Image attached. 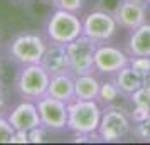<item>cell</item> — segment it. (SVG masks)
Returning <instances> with one entry per match:
<instances>
[{
  "label": "cell",
  "instance_id": "obj_26",
  "mask_svg": "<svg viewBox=\"0 0 150 145\" xmlns=\"http://www.w3.org/2000/svg\"><path fill=\"white\" fill-rule=\"evenodd\" d=\"M149 2H150V0H149Z\"/></svg>",
  "mask_w": 150,
  "mask_h": 145
},
{
  "label": "cell",
  "instance_id": "obj_11",
  "mask_svg": "<svg viewBox=\"0 0 150 145\" xmlns=\"http://www.w3.org/2000/svg\"><path fill=\"white\" fill-rule=\"evenodd\" d=\"M5 115L17 132H30L37 127H41L37 103L30 101V100H22L21 103L12 106Z\"/></svg>",
  "mask_w": 150,
  "mask_h": 145
},
{
  "label": "cell",
  "instance_id": "obj_25",
  "mask_svg": "<svg viewBox=\"0 0 150 145\" xmlns=\"http://www.w3.org/2000/svg\"><path fill=\"white\" fill-rule=\"evenodd\" d=\"M0 74H2V64H0Z\"/></svg>",
  "mask_w": 150,
  "mask_h": 145
},
{
  "label": "cell",
  "instance_id": "obj_18",
  "mask_svg": "<svg viewBox=\"0 0 150 145\" xmlns=\"http://www.w3.org/2000/svg\"><path fill=\"white\" fill-rule=\"evenodd\" d=\"M120 95V90L116 88L115 81H108V83H101V90H100V96H98V101L101 103H111L116 96Z\"/></svg>",
  "mask_w": 150,
  "mask_h": 145
},
{
  "label": "cell",
  "instance_id": "obj_8",
  "mask_svg": "<svg viewBox=\"0 0 150 145\" xmlns=\"http://www.w3.org/2000/svg\"><path fill=\"white\" fill-rule=\"evenodd\" d=\"M118 22L115 15L105 12V10H95L89 12L83 19V35H86L95 42H108L116 32Z\"/></svg>",
  "mask_w": 150,
  "mask_h": 145
},
{
  "label": "cell",
  "instance_id": "obj_21",
  "mask_svg": "<svg viewBox=\"0 0 150 145\" xmlns=\"http://www.w3.org/2000/svg\"><path fill=\"white\" fill-rule=\"evenodd\" d=\"M57 8H62V10H68V12H74L78 14L83 7V0H56L54 4Z\"/></svg>",
  "mask_w": 150,
  "mask_h": 145
},
{
  "label": "cell",
  "instance_id": "obj_12",
  "mask_svg": "<svg viewBox=\"0 0 150 145\" xmlns=\"http://www.w3.org/2000/svg\"><path fill=\"white\" fill-rule=\"evenodd\" d=\"M41 66L49 74H59L69 71V62H68V54H66V44L52 42L47 39L46 51L41 57Z\"/></svg>",
  "mask_w": 150,
  "mask_h": 145
},
{
  "label": "cell",
  "instance_id": "obj_16",
  "mask_svg": "<svg viewBox=\"0 0 150 145\" xmlns=\"http://www.w3.org/2000/svg\"><path fill=\"white\" fill-rule=\"evenodd\" d=\"M100 90L101 83L93 73L74 76V95L78 100H98Z\"/></svg>",
  "mask_w": 150,
  "mask_h": 145
},
{
  "label": "cell",
  "instance_id": "obj_9",
  "mask_svg": "<svg viewBox=\"0 0 150 145\" xmlns=\"http://www.w3.org/2000/svg\"><path fill=\"white\" fill-rule=\"evenodd\" d=\"M130 64L128 52L122 51L120 47L110 46L106 42L98 44L95 52V71L105 76H115L122 68Z\"/></svg>",
  "mask_w": 150,
  "mask_h": 145
},
{
  "label": "cell",
  "instance_id": "obj_5",
  "mask_svg": "<svg viewBox=\"0 0 150 145\" xmlns=\"http://www.w3.org/2000/svg\"><path fill=\"white\" fill-rule=\"evenodd\" d=\"M98 47V42L89 39L86 35H79L78 39L66 44V54H68L69 71L79 76L88 74L95 71V52Z\"/></svg>",
  "mask_w": 150,
  "mask_h": 145
},
{
  "label": "cell",
  "instance_id": "obj_14",
  "mask_svg": "<svg viewBox=\"0 0 150 145\" xmlns=\"http://www.w3.org/2000/svg\"><path fill=\"white\" fill-rule=\"evenodd\" d=\"M127 52L130 57L147 56L150 57V24L145 22L140 27L130 30V37L127 41Z\"/></svg>",
  "mask_w": 150,
  "mask_h": 145
},
{
  "label": "cell",
  "instance_id": "obj_13",
  "mask_svg": "<svg viewBox=\"0 0 150 145\" xmlns=\"http://www.w3.org/2000/svg\"><path fill=\"white\" fill-rule=\"evenodd\" d=\"M49 96L61 100L64 103H69L76 98L74 95V74L71 71L66 73H59V74H52L51 81H49L47 88Z\"/></svg>",
  "mask_w": 150,
  "mask_h": 145
},
{
  "label": "cell",
  "instance_id": "obj_20",
  "mask_svg": "<svg viewBox=\"0 0 150 145\" xmlns=\"http://www.w3.org/2000/svg\"><path fill=\"white\" fill-rule=\"evenodd\" d=\"M132 133L140 140H150V118H143L135 127H132Z\"/></svg>",
  "mask_w": 150,
  "mask_h": 145
},
{
  "label": "cell",
  "instance_id": "obj_19",
  "mask_svg": "<svg viewBox=\"0 0 150 145\" xmlns=\"http://www.w3.org/2000/svg\"><path fill=\"white\" fill-rule=\"evenodd\" d=\"M130 66L138 71L140 74L147 76L150 73V57L147 56H135V57H130Z\"/></svg>",
  "mask_w": 150,
  "mask_h": 145
},
{
  "label": "cell",
  "instance_id": "obj_4",
  "mask_svg": "<svg viewBox=\"0 0 150 145\" xmlns=\"http://www.w3.org/2000/svg\"><path fill=\"white\" fill-rule=\"evenodd\" d=\"M44 37L35 32H22L8 42V56L17 64H37L46 51Z\"/></svg>",
  "mask_w": 150,
  "mask_h": 145
},
{
  "label": "cell",
  "instance_id": "obj_24",
  "mask_svg": "<svg viewBox=\"0 0 150 145\" xmlns=\"http://www.w3.org/2000/svg\"><path fill=\"white\" fill-rule=\"evenodd\" d=\"M46 2H52V4H56V0H46Z\"/></svg>",
  "mask_w": 150,
  "mask_h": 145
},
{
  "label": "cell",
  "instance_id": "obj_23",
  "mask_svg": "<svg viewBox=\"0 0 150 145\" xmlns=\"http://www.w3.org/2000/svg\"><path fill=\"white\" fill-rule=\"evenodd\" d=\"M5 111V91H4V86L0 84V115Z\"/></svg>",
  "mask_w": 150,
  "mask_h": 145
},
{
  "label": "cell",
  "instance_id": "obj_22",
  "mask_svg": "<svg viewBox=\"0 0 150 145\" xmlns=\"http://www.w3.org/2000/svg\"><path fill=\"white\" fill-rule=\"evenodd\" d=\"M46 128H44V127H37V128H34V130H30V132H27L29 133V142H35V144H37V142H42V140H44V135H46Z\"/></svg>",
  "mask_w": 150,
  "mask_h": 145
},
{
  "label": "cell",
  "instance_id": "obj_2",
  "mask_svg": "<svg viewBox=\"0 0 150 145\" xmlns=\"http://www.w3.org/2000/svg\"><path fill=\"white\" fill-rule=\"evenodd\" d=\"M51 74L37 64H24L15 74V91L22 100L37 101L47 95Z\"/></svg>",
  "mask_w": 150,
  "mask_h": 145
},
{
  "label": "cell",
  "instance_id": "obj_15",
  "mask_svg": "<svg viewBox=\"0 0 150 145\" xmlns=\"http://www.w3.org/2000/svg\"><path fill=\"white\" fill-rule=\"evenodd\" d=\"M143 78H145L143 74H140L138 71H135V69L128 64V66L122 68L116 73L115 78H113V81H115L116 88L120 90L122 95L132 96V95L137 93L140 88H143Z\"/></svg>",
  "mask_w": 150,
  "mask_h": 145
},
{
  "label": "cell",
  "instance_id": "obj_7",
  "mask_svg": "<svg viewBox=\"0 0 150 145\" xmlns=\"http://www.w3.org/2000/svg\"><path fill=\"white\" fill-rule=\"evenodd\" d=\"M35 103H37V110H39V117H41V125L46 130H68V103L56 100L49 95L42 96Z\"/></svg>",
  "mask_w": 150,
  "mask_h": 145
},
{
  "label": "cell",
  "instance_id": "obj_6",
  "mask_svg": "<svg viewBox=\"0 0 150 145\" xmlns=\"http://www.w3.org/2000/svg\"><path fill=\"white\" fill-rule=\"evenodd\" d=\"M132 132V122H130L128 115L118 108V106H111L108 105L101 115V122L98 127V137L103 142H118L128 135Z\"/></svg>",
  "mask_w": 150,
  "mask_h": 145
},
{
  "label": "cell",
  "instance_id": "obj_1",
  "mask_svg": "<svg viewBox=\"0 0 150 145\" xmlns=\"http://www.w3.org/2000/svg\"><path fill=\"white\" fill-rule=\"evenodd\" d=\"M103 110L98 100H78L68 103V130L76 135H93L98 132Z\"/></svg>",
  "mask_w": 150,
  "mask_h": 145
},
{
  "label": "cell",
  "instance_id": "obj_17",
  "mask_svg": "<svg viewBox=\"0 0 150 145\" xmlns=\"http://www.w3.org/2000/svg\"><path fill=\"white\" fill-rule=\"evenodd\" d=\"M15 128L14 125L8 122L7 115H0V144H12L14 142V135H15Z\"/></svg>",
  "mask_w": 150,
  "mask_h": 145
},
{
  "label": "cell",
  "instance_id": "obj_3",
  "mask_svg": "<svg viewBox=\"0 0 150 145\" xmlns=\"http://www.w3.org/2000/svg\"><path fill=\"white\" fill-rule=\"evenodd\" d=\"M46 35L49 41L69 44L71 41L83 35V21L74 12L56 8L46 24Z\"/></svg>",
  "mask_w": 150,
  "mask_h": 145
},
{
  "label": "cell",
  "instance_id": "obj_10",
  "mask_svg": "<svg viewBox=\"0 0 150 145\" xmlns=\"http://www.w3.org/2000/svg\"><path fill=\"white\" fill-rule=\"evenodd\" d=\"M149 4V0H120L113 12L118 25L127 30H133L145 24Z\"/></svg>",
  "mask_w": 150,
  "mask_h": 145
}]
</instances>
